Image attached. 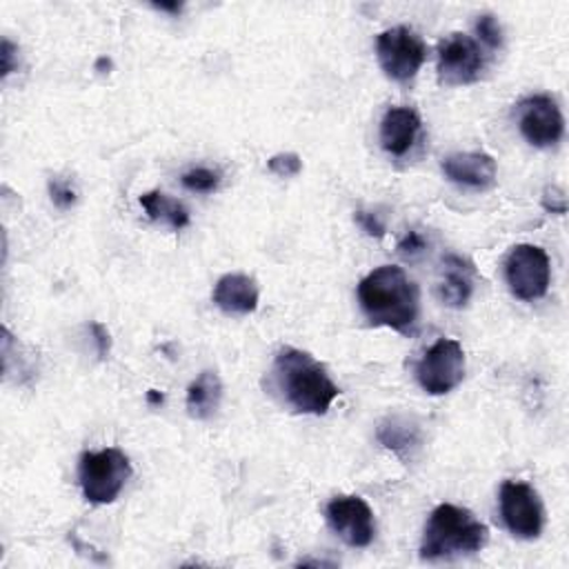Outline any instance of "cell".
<instances>
[{
    "instance_id": "2e32d148",
    "label": "cell",
    "mask_w": 569,
    "mask_h": 569,
    "mask_svg": "<svg viewBox=\"0 0 569 569\" xmlns=\"http://www.w3.org/2000/svg\"><path fill=\"white\" fill-rule=\"evenodd\" d=\"M476 269L462 256L447 253L442 258V278L438 282V296L447 307L460 309L473 293Z\"/></svg>"
},
{
    "instance_id": "8fae6325",
    "label": "cell",
    "mask_w": 569,
    "mask_h": 569,
    "mask_svg": "<svg viewBox=\"0 0 569 569\" xmlns=\"http://www.w3.org/2000/svg\"><path fill=\"white\" fill-rule=\"evenodd\" d=\"M329 527L349 547L362 549L373 542L376 520L371 507L360 496H336L325 509Z\"/></svg>"
},
{
    "instance_id": "484cf974",
    "label": "cell",
    "mask_w": 569,
    "mask_h": 569,
    "mask_svg": "<svg viewBox=\"0 0 569 569\" xmlns=\"http://www.w3.org/2000/svg\"><path fill=\"white\" fill-rule=\"evenodd\" d=\"M91 329V336H93V342H96V351H98V358L104 360L111 351V336H109V329L102 325V322H91L89 325Z\"/></svg>"
},
{
    "instance_id": "e0dca14e",
    "label": "cell",
    "mask_w": 569,
    "mask_h": 569,
    "mask_svg": "<svg viewBox=\"0 0 569 569\" xmlns=\"http://www.w3.org/2000/svg\"><path fill=\"white\" fill-rule=\"evenodd\" d=\"M222 400V382L216 371H200L187 387V411L196 420H209Z\"/></svg>"
},
{
    "instance_id": "d6986e66",
    "label": "cell",
    "mask_w": 569,
    "mask_h": 569,
    "mask_svg": "<svg viewBox=\"0 0 569 569\" xmlns=\"http://www.w3.org/2000/svg\"><path fill=\"white\" fill-rule=\"evenodd\" d=\"M182 184L196 193H211L220 184V173L207 167H196L182 173Z\"/></svg>"
},
{
    "instance_id": "8992f818",
    "label": "cell",
    "mask_w": 569,
    "mask_h": 569,
    "mask_svg": "<svg viewBox=\"0 0 569 569\" xmlns=\"http://www.w3.org/2000/svg\"><path fill=\"white\" fill-rule=\"evenodd\" d=\"M505 280L509 291L525 302L538 300L547 293L551 280V262L538 244H516L505 260Z\"/></svg>"
},
{
    "instance_id": "ba28073f",
    "label": "cell",
    "mask_w": 569,
    "mask_h": 569,
    "mask_svg": "<svg viewBox=\"0 0 569 569\" xmlns=\"http://www.w3.org/2000/svg\"><path fill=\"white\" fill-rule=\"evenodd\" d=\"M500 516L505 527L522 540H533L542 531L545 511L538 491L520 480L500 485Z\"/></svg>"
},
{
    "instance_id": "9a60e30c",
    "label": "cell",
    "mask_w": 569,
    "mask_h": 569,
    "mask_svg": "<svg viewBox=\"0 0 569 569\" xmlns=\"http://www.w3.org/2000/svg\"><path fill=\"white\" fill-rule=\"evenodd\" d=\"M376 438L385 449L393 451L402 460H411L422 445L420 425L405 413H391L382 418L378 422Z\"/></svg>"
},
{
    "instance_id": "277c9868",
    "label": "cell",
    "mask_w": 569,
    "mask_h": 569,
    "mask_svg": "<svg viewBox=\"0 0 569 569\" xmlns=\"http://www.w3.org/2000/svg\"><path fill=\"white\" fill-rule=\"evenodd\" d=\"M129 478L131 462L127 453L116 447L84 451L78 460V482L84 500L91 505H111Z\"/></svg>"
},
{
    "instance_id": "83f0119b",
    "label": "cell",
    "mask_w": 569,
    "mask_h": 569,
    "mask_svg": "<svg viewBox=\"0 0 569 569\" xmlns=\"http://www.w3.org/2000/svg\"><path fill=\"white\" fill-rule=\"evenodd\" d=\"M153 9L167 11V13H180L182 11V2H178V0H173V2H153Z\"/></svg>"
},
{
    "instance_id": "7a4b0ae2",
    "label": "cell",
    "mask_w": 569,
    "mask_h": 569,
    "mask_svg": "<svg viewBox=\"0 0 569 569\" xmlns=\"http://www.w3.org/2000/svg\"><path fill=\"white\" fill-rule=\"evenodd\" d=\"M271 380L293 413L322 416L340 396V387L329 378L325 365L296 347H282L276 353Z\"/></svg>"
},
{
    "instance_id": "cb8c5ba5",
    "label": "cell",
    "mask_w": 569,
    "mask_h": 569,
    "mask_svg": "<svg viewBox=\"0 0 569 569\" xmlns=\"http://www.w3.org/2000/svg\"><path fill=\"white\" fill-rule=\"evenodd\" d=\"M353 220L360 224V229L367 233V236H373V238H382L385 236V222L378 218V213L373 211H356L353 213Z\"/></svg>"
},
{
    "instance_id": "d4e9b609",
    "label": "cell",
    "mask_w": 569,
    "mask_h": 569,
    "mask_svg": "<svg viewBox=\"0 0 569 569\" xmlns=\"http://www.w3.org/2000/svg\"><path fill=\"white\" fill-rule=\"evenodd\" d=\"M542 207H545L547 211H551V213L562 216V213L567 211V198H565V191H562L560 187H556V184L545 187V191H542Z\"/></svg>"
},
{
    "instance_id": "52a82bcc",
    "label": "cell",
    "mask_w": 569,
    "mask_h": 569,
    "mask_svg": "<svg viewBox=\"0 0 569 569\" xmlns=\"http://www.w3.org/2000/svg\"><path fill=\"white\" fill-rule=\"evenodd\" d=\"M376 56L382 71L391 80L407 82L420 71L427 58V47L413 29L398 24V27L385 29L376 38Z\"/></svg>"
},
{
    "instance_id": "30bf717a",
    "label": "cell",
    "mask_w": 569,
    "mask_h": 569,
    "mask_svg": "<svg viewBox=\"0 0 569 569\" xmlns=\"http://www.w3.org/2000/svg\"><path fill=\"white\" fill-rule=\"evenodd\" d=\"M518 129L533 147H553L565 133V120L558 102L547 93L527 96L516 104Z\"/></svg>"
},
{
    "instance_id": "5bb4252c",
    "label": "cell",
    "mask_w": 569,
    "mask_h": 569,
    "mask_svg": "<svg viewBox=\"0 0 569 569\" xmlns=\"http://www.w3.org/2000/svg\"><path fill=\"white\" fill-rule=\"evenodd\" d=\"M213 302L229 316H247L258 307V284L247 273H224L213 287Z\"/></svg>"
},
{
    "instance_id": "f546056e",
    "label": "cell",
    "mask_w": 569,
    "mask_h": 569,
    "mask_svg": "<svg viewBox=\"0 0 569 569\" xmlns=\"http://www.w3.org/2000/svg\"><path fill=\"white\" fill-rule=\"evenodd\" d=\"M104 69H107V71H109V69H111V60H109V58H104V56H102V58H98V60H96V71H100V73H104Z\"/></svg>"
},
{
    "instance_id": "4fadbf2b",
    "label": "cell",
    "mask_w": 569,
    "mask_h": 569,
    "mask_svg": "<svg viewBox=\"0 0 569 569\" xmlns=\"http://www.w3.org/2000/svg\"><path fill=\"white\" fill-rule=\"evenodd\" d=\"M420 131V116L409 107H389L380 120V147L389 156H405Z\"/></svg>"
},
{
    "instance_id": "603a6c76",
    "label": "cell",
    "mask_w": 569,
    "mask_h": 569,
    "mask_svg": "<svg viewBox=\"0 0 569 569\" xmlns=\"http://www.w3.org/2000/svg\"><path fill=\"white\" fill-rule=\"evenodd\" d=\"M425 247H427L425 236H422L420 231H416V229H409V231L402 236V240L398 242V253H400L402 258L413 260V258H418V256L425 251Z\"/></svg>"
},
{
    "instance_id": "7402d4cb",
    "label": "cell",
    "mask_w": 569,
    "mask_h": 569,
    "mask_svg": "<svg viewBox=\"0 0 569 569\" xmlns=\"http://www.w3.org/2000/svg\"><path fill=\"white\" fill-rule=\"evenodd\" d=\"M49 196H51V202L58 207V209H69L73 207L76 202V189L73 184L62 178V176H53L49 180Z\"/></svg>"
},
{
    "instance_id": "3957f363",
    "label": "cell",
    "mask_w": 569,
    "mask_h": 569,
    "mask_svg": "<svg viewBox=\"0 0 569 569\" xmlns=\"http://www.w3.org/2000/svg\"><path fill=\"white\" fill-rule=\"evenodd\" d=\"M487 525L480 522L469 509L442 502L429 513L420 542V558L442 560L476 553L487 545Z\"/></svg>"
},
{
    "instance_id": "4316f807",
    "label": "cell",
    "mask_w": 569,
    "mask_h": 569,
    "mask_svg": "<svg viewBox=\"0 0 569 569\" xmlns=\"http://www.w3.org/2000/svg\"><path fill=\"white\" fill-rule=\"evenodd\" d=\"M16 53H18V47L9 40V38H2V49H0V58H2V78H7L13 69H16Z\"/></svg>"
},
{
    "instance_id": "7c38bea8",
    "label": "cell",
    "mask_w": 569,
    "mask_h": 569,
    "mask_svg": "<svg viewBox=\"0 0 569 569\" xmlns=\"http://www.w3.org/2000/svg\"><path fill=\"white\" fill-rule=\"evenodd\" d=\"M442 173L469 189H491L496 184V160L485 151H458L442 158Z\"/></svg>"
},
{
    "instance_id": "44dd1931",
    "label": "cell",
    "mask_w": 569,
    "mask_h": 569,
    "mask_svg": "<svg viewBox=\"0 0 569 569\" xmlns=\"http://www.w3.org/2000/svg\"><path fill=\"white\" fill-rule=\"evenodd\" d=\"M476 33L478 38L489 47V49H498L502 44V27L498 22L496 16L491 13H482L476 20Z\"/></svg>"
},
{
    "instance_id": "9c48e42d",
    "label": "cell",
    "mask_w": 569,
    "mask_h": 569,
    "mask_svg": "<svg viewBox=\"0 0 569 569\" xmlns=\"http://www.w3.org/2000/svg\"><path fill=\"white\" fill-rule=\"evenodd\" d=\"M485 69L480 44L467 33H451L438 47V78L447 87L471 84Z\"/></svg>"
},
{
    "instance_id": "ffe728a7",
    "label": "cell",
    "mask_w": 569,
    "mask_h": 569,
    "mask_svg": "<svg viewBox=\"0 0 569 569\" xmlns=\"http://www.w3.org/2000/svg\"><path fill=\"white\" fill-rule=\"evenodd\" d=\"M267 167H269V171H271L273 176H278V178H293V176H298V173L302 171V160H300L298 153L284 151V153L271 156L269 162H267Z\"/></svg>"
},
{
    "instance_id": "5b68a950",
    "label": "cell",
    "mask_w": 569,
    "mask_h": 569,
    "mask_svg": "<svg viewBox=\"0 0 569 569\" xmlns=\"http://www.w3.org/2000/svg\"><path fill=\"white\" fill-rule=\"evenodd\" d=\"M465 349L453 338L436 340L416 365V380L429 396L453 391L465 378Z\"/></svg>"
},
{
    "instance_id": "f1b7e54d",
    "label": "cell",
    "mask_w": 569,
    "mask_h": 569,
    "mask_svg": "<svg viewBox=\"0 0 569 569\" xmlns=\"http://www.w3.org/2000/svg\"><path fill=\"white\" fill-rule=\"evenodd\" d=\"M164 400V396L160 393V391H156V389H149L147 391V402L151 405V407H156V405H160Z\"/></svg>"
},
{
    "instance_id": "ac0fdd59",
    "label": "cell",
    "mask_w": 569,
    "mask_h": 569,
    "mask_svg": "<svg viewBox=\"0 0 569 569\" xmlns=\"http://www.w3.org/2000/svg\"><path fill=\"white\" fill-rule=\"evenodd\" d=\"M140 207L149 216V220H164L171 229H182L189 224V211L182 202L167 198L162 191L153 189L140 196Z\"/></svg>"
},
{
    "instance_id": "6da1fadb",
    "label": "cell",
    "mask_w": 569,
    "mask_h": 569,
    "mask_svg": "<svg viewBox=\"0 0 569 569\" xmlns=\"http://www.w3.org/2000/svg\"><path fill=\"white\" fill-rule=\"evenodd\" d=\"M358 302L373 327H389L402 336L416 333L420 291L400 267L382 264L369 271L358 282Z\"/></svg>"
}]
</instances>
